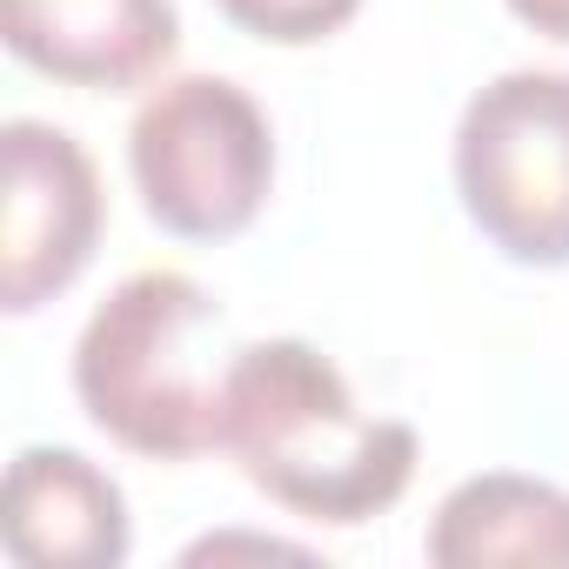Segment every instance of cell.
Listing matches in <instances>:
<instances>
[{"mask_svg": "<svg viewBox=\"0 0 569 569\" xmlns=\"http://www.w3.org/2000/svg\"><path fill=\"white\" fill-rule=\"evenodd\" d=\"M456 194L516 268H569V74L509 68L456 121Z\"/></svg>", "mask_w": 569, "mask_h": 569, "instance_id": "277c9868", "label": "cell"}, {"mask_svg": "<svg viewBox=\"0 0 569 569\" xmlns=\"http://www.w3.org/2000/svg\"><path fill=\"white\" fill-rule=\"evenodd\" d=\"M214 8L268 48H316L362 14V0H214Z\"/></svg>", "mask_w": 569, "mask_h": 569, "instance_id": "9c48e42d", "label": "cell"}, {"mask_svg": "<svg viewBox=\"0 0 569 569\" xmlns=\"http://www.w3.org/2000/svg\"><path fill=\"white\" fill-rule=\"evenodd\" d=\"M221 556H296L309 562V549H289V542H261V536H208L188 549V562H221Z\"/></svg>", "mask_w": 569, "mask_h": 569, "instance_id": "30bf717a", "label": "cell"}, {"mask_svg": "<svg viewBox=\"0 0 569 569\" xmlns=\"http://www.w3.org/2000/svg\"><path fill=\"white\" fill-rule=\"evenodd\" d=\"M429 562L496 569V562H569V489L489 469L442 496L429 522Z\"/></svg>", "mask_w": 569, "mask_h": 569, "instance_id": "ba28073f", "label": "cell"}, {"mask_svg": "<svg viewBox=\"0 0 569 569\" xmlns=\"http://www.w3.org/2000/svg\"><path fill=\"white\" fill-rule=\"evenodd\" d=\"M0 168H8V214H0V309L34 316L68 296L101 248V174L88 148L54 121H8L0 128Z\"/></svg>", "mask_w": 569, "mask_h": 569, "instance_id": "5b68a950", "label": "cell"}, {"mask_svg": "<svg viewBox=\"0 0 569 569\" xmlns=\"http://www.w3.org/2000/svg\"><path fill=\"white\" fill-rule=\"evenodd\" d=\"M128 168L154 228L181 241H234L268 208L274 128L228 74H174L141 101Z\"/></svg>", "mask_w": 569, "mask_h": 569, "instance_id": "3957f363", "label": "cell"}, {"mask_svg": "<svg viewBox=\"0 0 569 569\" xmlns=\"http://www.w3.org/2000/svg\"><path fill=\"white\" fill-rule=\"evenodd\" d=\"M241 342L221 302L181 268H141L88 316L74 342V396L88 422L148 462L221 449V389Z\"/></svg>", "mask_w": 569, "mask_h": 569, "instance_id": "7a4b0ae2", "label": "cell"}, {"mask_svg": "<svg viewBox=\"0 0 569 569\" xmlns=\"http://www.w3.org/2000/svg\"><path fill=\"white\" fill-rule=\"evenodd\" d=\"M128 502L81 449H21L0 489V549L21 569H114L128 562Z\"/></svg>", "mask_w": 569, "mask_h": 569, "instance_id": "52a82bcc", "label": "cell"}, {"mask_svg": "<svg viewBox=\"0 0 569 569\" xmlns=\"http://www.w3.org/2000/svg\"><path fill=\"white\" fill-rule=\"evenodd\" d=\"M221 449L268 502L329 529H356L396 509L422 462L416 429L369 416L342 369L302 336L234 349L221 389Z\"/></svg>", "mask_w": 569, "mask_h": 569, "instance_id": "6da1fadb", "label": "cell"}, {"mask_svg": "<svg viewBox=\"0 0 569 569\" xmlns=\"http://www.w3.org/2000/svg\"><path fill=\"white\" fill-rule=\"evenodd\" d=\"M0 28L14 61L88 94H128L181 48L174 0H0Z\"/></svg>", "mask_w": 569, "mask_h": 569, "instance_id": "8992f818", "label": "cell"}, {"mask_svg": "<svg viewBox=\"0 0 569 569\" xmlns=\"http://www.w3.org/2000/svg\"><path fill=\"white\" fill-rule=\"evenodd\" d=\"M502 8H509L522 28H536L542 41H562V48H569V0H502Z\"/></svg>", "mask_w": 569, "mask_h": 569, "instance_id": "8fae6325", "label": "cell"}]
</instances>
